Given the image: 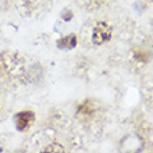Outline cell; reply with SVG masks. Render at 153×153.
Returning a JSON list of instances; mask_svg holds the SVG:
<instances>
[{
	"label": "cell",
	"mask_w": 153,
	"mask_h": 153,
	"mask_svg": "<svg viewBox=\"0 0 153 153\" xmlns=\"http://www.w3.org/2000/svg\"><path fill=\"white\" fill-rule=\"evenodd\" d=\"M113 36V29L107 22H97L95 25V28L92 31V42L96 46H102V45L107 43Z\"/></svg>",
	"instance_id": "cell-1"
},
{
	"label": "cell",
	"mask_w": 153,
	"mask_h": 153,
	"mask_svg": "<svg viewBox=\"0 0 153 153\" xmlns=\"http://www.w3.org/2000/svg\"><path fill=\"white\" fill-rule=\"evenodd\" d=\"M14 125H16L17 131L20 132H24V131H28L31 128V125L33 124L35 121V113L31 111V110H24V111H20L14 116Z\"/></svg>",
	"instance_id": "cell-2"
},
{
	"label": "cell",
	"mask_w": 153,
	"mask_h": 153,
	"mask_svg": "<svg viewBox=\"0 0 153 153\" xmlns=\"http://www.w3.org/2000/svg\"><path fill=\"white\" fill-rule=\"evenodd\" d=\"M57 48L61 49V50H71L76 46V36L74 33L71 35H67V36H63L57 40Z\"/></svg>",
	"instance_id": "cell-3"
},
{
	"label": "cell",
	"mask_w": 153,
	"mask_h": 153,
	"mask_svg": "<svg viewBox=\"0 0 153 153\" xmlns=\"http://www.w3.org/2000/svg\"><path fill=\"white\" fill-rule=\"evenodd\" d=\"M137 142H139V138L135 135V137H127L123 141V148L124 149L123 150H131V152H134V150H141L142 148V143H138L137 145Z\"/></svg>",
	"instance_id": "cell-4"
},
{
	"label": "cell",
	"mask_w": 153,
	"mask_h": 153,
	"mask_svg": "<svg viewBox=\"0 0 153 153\" xmlns=\"http://www.w3.org/2000/svg\"><path fill=\"white\" fill-rule=\"evenodd\" d=\"M45 152H60V153H63L64 152V148L63 146H60V145H49V146H46L45 148Z\"/></svg>",
	"instance_id": "cell-5"
},
{
	"label": "cell",
	"mask_w": 153,
	"mask_h": 153,
	"mask_svg": "<svg viewBox=\"0 0 153 153\" xmlns=\"http://www.w3.org/2000/svg\"><path fill=\"white\" fill-rule=\"evenodd\" d=\"M0 152H3V149H1V148H0Z\"/></svg>",
	"instance_id": "cell-6"
}]
</instances>
